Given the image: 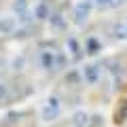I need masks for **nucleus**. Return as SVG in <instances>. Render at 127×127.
Listing matches in <instances>:
<instances>
[{
    "instance_id": "1",
    "label": "nucleus",
    "mask_w": 127,
    "mask_h": 127,
    "mask_svg": "<svg viewBox=\"0 0 127 127\" xmlns=\"http://www.w3.org/2000/svg\"><path fill=\"white\" fill-rule=\"evenodd\" d=\"M114 123L117 125H125L127 123V97L119 102L117 110H114Z\"/></svg>"
},
{
    "instance_id": "2",
    "label": "nucleus",
    "mask_w": 127,
    "mask_h": 127,
    "mask_svg": "<svg viewBox=\"0 0 127 127\" xmlns=\"http://www.w3.org/2000/svg\"><path fill=\"white\" fill-rule=\"evenodd\" d=\"M85 78H87L89 85L97 83V78H100V66H87L85 68Z\"/></svg>"
},
{
    "instance_id": "3",
    "label": "nucleus",
    "mask_w": 127,
    "mask_h": 127,
    "mask_svg": "<svg viewBox=\"0 0 127 127\" xmlns=\"http://www.w3.org/2000/svg\"><path fill=\"white\" fill-rule=\"evenodd\" d=\"M112 36L117 38V40H127V28H125V23H114L112 26Z\"/></svg>"
},
{
    "instance_id": "4",
    "label": "nucleus",
    "mask_w": 127,
    "mask_h": 127,
    "mask_svg": "<svg viewBox=\"0 0 127 127\" xmlns=\"http://www.w3.org/2000/svg\"><path fill=\"white\" fill-rule=\"evenodd\" d=\"M89 11H91V4H89V2L78 4V9H76V23H83V21H85L87 15H89Z\"/></svg>"
},
{
    "instance_id": "5",
    "label": "nucleus",
    "mask_w": 127,
    "mask_h": 127,
    "mask_svg": "<svg viewBox=\"0 0 127 127\" xmlns=\"http://www.w3.org/2000/svg\"><path fill=\"white\" fill-rule=\"evenodd\" d=\"M100 51H102V45L95 40V38H89V40H87V53L95 55V53H100Z\"/></svg>"
},
{
    "instance_id": "6",
    "label": "nucleus",
    "mask_w": 127,
    "mask_h": 127,
    "mask_svg": "<svg viewBox=\"0 0 127 127\" xmlns=\"http://www.w3.org/2000/svg\"><path fill=\"white\" fill-rule=\"evenodd\" d=\"M87 123H89V119H87L85 112H78L76 117H74V125H76V127H85Z\"/></svg>"
},
{
    "instance_id": "7",
    "label": "nucleus",
    "mask_w": 127,
    "mask_h": 127,
    "mask_svg": "<svg viewBox=\"0 0 127 127\" xmlns=\"http://www.w3.org/2000/svg\"><path fill=\"white\" fill-rule=\"evenodd\" d=\"M95 2H97V6H110V0H95Z\"/></svg>"
},
{
    "instance_id": "8",
    "label": "nucleus",
    "mask_w": 127,
    "mask_h": 127,
    "mask_svg": "<svg viewBox=\"0 0 127 127\" xmlns=\"http://www.w3.org/2000/svg\"><path fill=\"white\" fill-rule=\"evenodd\" d=\"M125 28H127V19H125Z\"/></svg>"
}]
</instances>
